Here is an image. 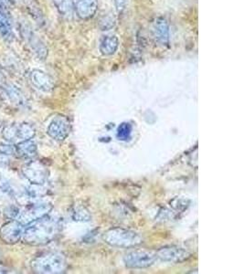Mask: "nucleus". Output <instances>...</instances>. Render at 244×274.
Listing matches in <instances>:
<instances>
[{"instance_id":"23","label":"nucleus","mask_w":244,"mask_h":274,"mask_svg":"<svg viewBox=\"0 0 244 274\" xmlns=\"http://www.w3.org/2000/svg\"><path fill=\"white\" fill-rule=\"evenodd\" d=\"M116 18L112 14L104 15L100 20V27L102 31H110L116 26Z\"/></svg>"},{"instance_id":"5","label":"nucleus","mask_w":244,"mask_h":274,"mask_svg":"<svg viewBox=\"0 0 244 274\" xmlns=\"http://www.w3.org/2000/svg\"><path fill=\"white\" fill-rule=\"evenodd\" d=\"M53 206L49 202L33 203L29 204L27 206L20 207V211L18 215V222L24 226H27L31 222L39 220L42 217L49 215V212L52 210Z\"/></svg>"},{"instance_id":"7","label":"nucleus","mask_w":244,"mask_h":274,"mask_svg":"<svg viewBox=\"0 0 244 274\" xmlns=\"http://www.w3.org/2000/svg\"><path fill=\"white\" fill-rule=\"evenodd\" d=\"M22 174L33 185H44L49 178L48 167L40 161H31L22 167Z\"/></svg>"},{"instance_id":"15","label":"nucleus","mask_w":244,"mask_h":274,"mask_svg":"<svg viewBox=\"0 0 244 274\" xmlns=\"http://www.w3.org/2000/svg\"><path fill=\"white\" fill-rule=\"evenodd\" d=\"M73 7L77 16L80 19H90L96 14L98 9L97 0H74Z\"/></svg>"},{"instance_id":"26","label":"nucleus","mask_w":244,"mask_h":274,"mask_svg":"<svg viewBox=\"0 0 244 274\" xmlns=\"http://www.w3.org/2000/svg\"><path fill=\"white\" fill-rule=\"evenodd\" d=\"M0 154H3L9 157L15 156L16 155L15 146L10 144H0Z\"/></svg>"},{"instance_id":"10","label":"nucleus","mask_w":244,"mask_h":274,"mask_svg":"<svg viewBox=\"0 0 244 274\" xmlns=\"http://www.w3.org/2000/svg\"><path fill=\"white\" fill-rule=\"evenodd\" d=\"M71 132V124L66 116L57 115L48 127V135L56 141L66 139Z\"/></svg>"},{"instance_id":"14","label":"nucleus","mask_w":244,"mask_h":274,"mask_svg":"<svg viewBox=\"0 0 244 274\" xmlns=\"http://www.w3.org/2000/svg\"><path fill=\"white\" fill-rule=\"evenodd\" d=\"M152 34L158 44L169 46L170 34L168 20L164 18H155L152 25Z\"/></svg>"},{"instance_id":"18","label":"nucleus","mask_w":244,"mask_h":274,"mask_svg":"<svg viewBox=\"0 0 244 274\" xmlns=\"http://www.w3.org/2000/svg\"><path fill=\"white\" fill-rule=\"evenodd\" d=\"M0 34L8 41L12 38V25L8 15V10L1 2H0Z\"/></svg>"},{"instance_id":"17","label":"nucleus","mask_w":244,"mask_h":274,"mask_svg":"<svg viewBox=\"0 0 244 274\" xmlns=\"http://www.w3.org/2000/svg\"><path fill=\"white\" fill-rule=\"evenodd\" d=\"M119 47V40L116 35H105L100 41V51L105 56L115 54Z\"/></svg>"},{"instance_id":"8","label":"nucleus","mask_w":244,"mask_h":274,"mask_svg":"<svg viewBox=\"0 0 244 274\" xmlns=\"http://www.w3.org/2000/svg\"><path fill=\"white\" fill-rule=\"evenodd\" d=\"M25 226L18 220H10L0 229V238L7 244H16L22 239Z\"/></svg>"},{"instance_id":"6","label":"nucleus","mask_w":244,"mask_h":274,"mask_svg":"<svg viewBox=\"0 0 244 274\" xmlns=\"http://www.w3.org/2000/svg\"><path fill=\"white\" fill-rule=\"evenodd\" d=\"M157 260L156 254L147 251H133L124 256V265L130 269H146L155 264Z\"/></svg>"},{"instance_id":"19","label":"nucleus","mask_w":244,"mask_h":274,"mask_svg":"<svg viewBox=\"0 0 244 274\" xmlns=\"http://www.w3.org/2000/svg\"><path fill=\"white\" fill-rule=\"evenodd\" d=\"M71 219L74 221L87 222L92 219L89 210L83 205H74L71 210Z\"/></svg>"},{"instance_id":"24","label":"nucleus","mask_w":244,"mask_h":274,"mask_svg":"<svg viewBox=\"0 0 244 274\" xmlns=\"http://www.w3.org/2000/svg\"><path fill=\"white\" fill-rule=\"evenodd\" d=\"M14 195V189L9 181L4 178L0 174V196L6 197H12Z\"/></svg>"},{"instance_id":"25","label":"nucleus","mask_w":244,"mask_h":274,"mask_svg":"<svg viewBox=\"0 0 244 274\" xmlns=\"http://www.w3.org/2000/svg\"><path fill=\"white\" fill-rule=\"evenodd\" d=\"M19 211H20V207L15 206V205H11V206H9V207L6 208L5 216L9 218L11 220H16L18 219V215H19Z\"/></svg>"},{"instance_id":"1","label":"nucleus","mask_w":244,"mask_h":274,"mask_svg":"<svg viewBox=\"0 0 244 274\" xmlns=\"http://www.w3.org/2000/svg\"><path fill=\"white\" fill-rule=\"evenodd\" d=\"M62 229L61 220L46 215L28 225L23 233V242L32 246L48 244L58 237Z\"/></svg>"},{"instance_id":"13","label":"nucleus","mask_w":244,"mask_h":274,"mask_svg":"<svg viewBox=\"0 0 244 274\" xmlns=\"http://www.w3.org/2000/svg\"><path fill=\"white\" fill-rule=\"evenodd\" d=\"M30 81L36 89L41 92L49 93L54 89V81L52 78L40 70L31 71L30 73Z\"/></svg>"},{"instance_id":"20","label":"nucleus","mask_w":244,"mask_h":274,"mask_svg":"<svg viewBox=\"0 0 244 274\" xmlns=\"http://www.w3.org/2000/svg\"><path fill=\"white\" fill-rule=\"evenodd\" d=\"M53 3L58 9L59 13L64 18H71L73 12V0H53Z\"/></svg>"},{"instance_id":"11","label":"nucleus","mask_w":244,"mask_h":274,"mask_svg":"<svg viewBox=\"0 0 244 274\" xmlns=\"http://www.w3.org/2000/svg\"><path fill=\"white\" fill-rule=\"evenodd\" d=\"M0 95L6 102L16 107H21L26 104V98L22 92L18 87L5 81L0 82Z\"/></svg>"},{"instance_id":"28","label":"nucleus","mask_w":244,"mask_h":274,"mask_svg":"<svg viewBox=\"0 0 244 274\" xmlns=\"http://www.w3.org/2000/svg\"><path fill=\"white\" fill-rule=\"evenodd\" d=\"M10 164V159L9 156H6L3 154H0V166L1 167H7Z\"/></svg>"},{"instance_id":"22","label":"nucleus","mask_w":244,"mask_h":274,"mask_svg":"<svg viewBox=\"0 0 244 274\" xmlns=\"http://www.w3.org/2000/svg\"><path fill=\"white\" fill-rule=\"evenodd\" d=\"M132 134V126L129 123H123L117 128V138L121 141L130 139Z\"/></svg>"},{"instance_id":"12","label":"nucleus","mask_w":244,"mask_h":274,"mask_svg":"<svg viewBox=\"0 0 244 274\" xmlns=\"http://www.w3.org/2000/svg\"><path fill=\"white\" fill-rule=\"evenodd\" d=\"M23 36L36 56L41 60L46 59L48 57V48L45 45L44 42L40 40V37L37 36L34 32L29 27L23 28Z\"/></svg>"},{"instance_id":"3","label":"nucleus","mask_w":244,"mask_h":274,"mask_svg":"<svg viewBox=\"0 0 244 274\" xmlns=\"http://www.w3.org/2000/svg\"><path fill=\"white\" fill-rule=\"evenodd\" d=\"M102 238L104 242L113 247L133 248L142 244L143 238L135 231L123 228H114L107 230Z\"/></svg>"},{"instance_id":"21","label":"nucleus","mask_w":244,"mask_h":274,"mask_svg":"<svg viewBox=\"0 0 244 274\" xmlns=\"http://www.w3.org/2000/svg\"><path fill=\"white\" fill-rule=\"evenodd\" d=\"M25 194L28 198H39L44 196L46 189L42 188V185L31 184V186L25 189Z\"/></svg>"},{"instance_id":"16","label":"nucleus","mask_w":244,"mask_h":274,"mask_svg":"<svg viewBox=\"0 0 244 274\" xmlns=\"http://www.w3.org/2000/svg\"><path fill=\"white\" fill-rule=\"evenodd\" d=\"M16 156L25 160H32L38 155V146L34 141L27 140L15 146Z\"/></svg>"},{"instance_id":"2","label":"nucleus","mask_w":244,"mask_h":274,"mask_svg":"<svg viewBox=\"0 0 244 274\" xmlns=\"http://www.w3.org/2000/svg\"><path fill=\"white\" fill-rule=\"evenodd\" d=\"M31 268L35 273H63L68 269V261L60 252H48L32 260Z\"/></svg>"},{"instance_id":"9","label":"nucleus","mask_w":244,"mask_h":274,"mask_svg":"<svg viewBox=\"0 0 244 274\" xmlns=\"http://www.w3.org/2000/svg\"><path fill=\"white\" fill-rule=\"evenodd\" d=\"M157 259L165 262L171 263H180L186 261L191 256V253L184 248L178 246H169L159 249L155 252Z\"/></svg>"},{"instance_id":"27","label":"nucleus","mask_w":244,"mask_h":274,"mask_svg":"<svg viewBox=\"0 0 244 274\" xmlns=\"http://www.w3.org/2000/svg\"><path fill=\"white\" fill-rule=\"evenodd\" d=\"M118 13H123L126 8V0H115Z\"/></svg>"},{"instance_id":"4","label":"nucleus","mask_w":244,"mask_h":274,"mask_svg":"<svg viewBox=\"0 0 244 274\" xmlns=\"http://www.w3.org/2000/svg\"><path fill=\"white\" fill-rule=\"evenodd\" d=\"M36 130L33 126L28 123L13 124L6 126L2 131V135L7 142L18 144L24 141L31 140L35 136Z\"/></svg>"}]
</instances>
